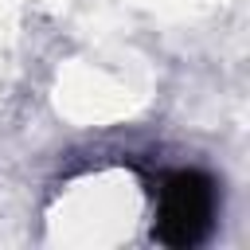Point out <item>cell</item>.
<instances>
[{
    "mask_svg": "<svg viewBox=\"0 0 250 250\" xmlns=\"http://www.w3.org/2000/svg\"><path fill=\"white\" fill-rule=\"evenodd\" d=\"M215 223V184L207 172L180 168L168 172L156 188V242L168 250H191L211 234Z\"/></svg>",
    "mask_w": 250,
    "mask_h": 250,
    "instance_id": "obj_1",
    "label": "cell"
}]
</instances>
